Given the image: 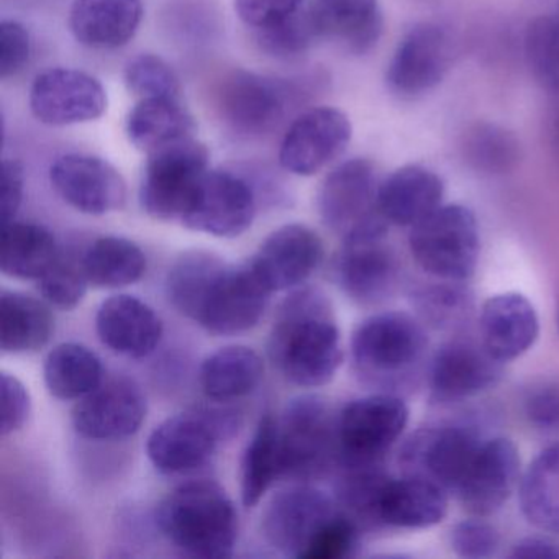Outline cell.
I'll return each instance as SVG.
<instances>
[{
  "label": "cell",
  "mask_w": 559,
  "mask_h": 559,
  "mask_svg": "<svg viewBox=\"0 0 559 559\" xmlns=\"http://www.w3.org/2000/svg\"><path fill=\"white\" fill-rule=\"evenodd\" d=\"M271 294L250 261L228 264L202 250L181 254L166 277L171 306L217 336L254 329L266 312Z\"/></svg>",
  "instance_id": "obj_1"
},
{
  "label": "cell",
  "mask_w": 559,
  "mask_h": 559,
  "mask_svg": "<svg viewBox=\"0 0 559 559\" xmlns=\"http://www.w3.org/2000/svg\"><path fill=\"white\" fill-rule=\"evenodd\" d=\"M270 358L284 378L320 388L335 378L343 361L342 336L329 297L319 287L290 294L270 335Z\"/></svg>",
  "instance_id": "obj_2"
},
{
  "label": "cell",
  "mask_w": 559,
  "mask_h": 559,
  "mask_svg": "<svg viewBox=\"0 0 559 559\" xmlns=\"http://www.w3.org/2000/svg\"><path fill=\"white\" fill-rule=\"evenodd\" d=\"M156 522L173 545L198 558H227L237 542V510L214 480H194L169 492Z\"/></svg>",
  "instance_id": "obj_3"
},
{
  "label": "cell",
  "mask_w": 559,
  "mask_h": 559,
  "mask_svg": "<svg viewBox=\"0 0 559 559\" xmlns=\"http://www.w3.org/2000/svg\"><path fill=\"white\" fill-rule=\"evenodd\" d=\"M428 349L425 325L405 312H381L359 323L353 333L356 371L376 388L401 389L420 371Z\"/></svg>",
  "instance_id": "obj_4"
},
{
  "label": "cell",
  "mask_w": 559,
  "mask_h": 559,
  "mask_svg": "<svg viewBox=\"0 0 559 559\" xmlns=\"http://www.w3.org/2000/svg\"><path fill=\"white\" fill-rule=\"evenodd\" d=\"M415 263L435 280L464 283L479 263L480 237L476 215L460 204H441L408 234Z\"/></svg>",
  "instance_id": "obj_5"
},
{
  "label": "cell",
  "mask_w": 559,
  "mask_h": 559,
  "mask_svg": "<svg viewBox=\"0 0 559 559\" xmlns=\"http://www.w3.org/2000/svg\"><path fill=\"white\" fill-rule=\"evenodd\" d=\"M209 158L207 146L194 136L150 153L140 186L143 211L155 221L181 224L209 171Z\"/></svg>",
  "instance_id": "obj_6"
},
{
  "label": "cell",
  "mask_w": 559,
  "mask_h": 559,
  "mask_svg": "<svg viewBox=\"0 0 559 559\" xmlns=\"http://www.w3.org/2000/svg\"><path fill=\"white\" fill-rule=\"evenodd\" d=\"M408 415L407 404L392 392L349 402L336 421L338 460L348 469L379 466L407 428Z\"/></svg>",
  "instance_id": "obj_7"
},
{
  "label": "cell",
  "mask_w": 559,
  "mask_h": 559,
  "mask_svg": "<svg viewBox=\"0 0 559 559\" xmlns=\"http://www.w3.org/2000/svg\"><path fill=\"white\" fill-rule=\"evenodd\" d=\"M389 222L376 218L343 238L335 261L340 289L361 306H376L394 294L399 283V260L388 241Z\"/></svg>",
  "instance_id": "obj_8"
},
{
  "label": "cell",
  "mask_w": 559,
  "mask_h": 559,
  "mask_svg": "<svg viewBox=\"0 0 559 559\" xmlns=\"http://www.w3.org/2000/svg\"><path fill=\"white\" fill-rule=\"evenodd\" d=\"M483 443L480 431L469 421L428 425L404 441L399 466L404 476L424 477L447 492H456Z\"/></svg>",
  "instance_id": "obj_9"
},
{
  "label": "cell",
  "mask_w": 559,
  "mask_h": 559,
  "mask_svg": "<svg viewBox=\"0 0 559 559\" xmlns=\"http://www.w3.org/2000/svg\"><path fill=\"white\" fill-rule=\"evenodd\" d=\"M336 421L319 395H302L287 404L277 418L284 476H319L338 457Z\"/></svg>",
  "instance_id": "obj_10"
},
{
  "label": "cell",
  "mask_w": 559,
  "mask_h": 559,
  "mask_svg": "<svg viewBox=\"0 0 559 559\" xmlns=\"http://www.w3.org/2000/svg\"><path fill=\"white\" fill-rule=\"evenodd\" d=\"M293 94L286 84L237 70L225 74L212 99L218 119L235 135L261 139L283 122Z\"/></svg>",
  "instance_id": "obj_11"
},
{
  "label": "cell",
  "mask_w": 559,
  "mask_h": 559,
  "mask_svg": "<svg viewBox=\"0 0 559 559\" xmlns=\"http://www.w3.org/2000/svg\"><path fill=\"white\" fill-rule=\"evenodd\" d=\"M381 181L376 166L366 158H353L336 166L323 179L317 207L323 224L342 238L382 217L378 207Z\"/></svg>",
  "instance_id": "obj_12"
},
{
  "label": "cell",
  "mask_w": 559,
  "mask_h": 559,
  "mask_svg": "<svg viewBox=\"0 0 559 559\" xmlns=\"http://www.w3.org/2000/svg\"><path fill=\"white\" fill-rule=\"evenodd\" d=\"M254 215L257 195L247 179L228 171H207L181 225L218 238H237L253 225Z\"/></svg>",
  "instance_id": "obj_13"
},
{
  "label": "cell",
  "mask_w": 559,
  "mask_h": 559,
  "mask_svg": "<svg viewBox=\"0 0 559 559\" xmlns=\"http://www.w3.org/2000/svg\"><path fill=\"white\" fill-rule=\"evenodd\" d=\"M349 117L335 107H316L297 117L280 150V163L296 176H313L345 153L352 142Z\"/></svg>",
  "instance_id": "obj_14"
},
{
  "label": "cell",
  "mask_w": 559,
  "mask_h": 559,
  "mask_svg": "<svg viewBox=\"0 0 559 559\" xmlns=\"http://www.w3.org/2000/svg\"><path fill=\"white\" fill-rule=\"evenodd\" d=\"M338 512V507L322 490L294 486L271 499L261 528L273 548L300 559L312 539Z\"/></svg>",
  "instance_id": "obj_15"
},
{
  "label": "cell",
  "mask_w": 559,
  "mask_h": 559,
  "mask_svg": "<svg viewBox=\"0 0 559 559\" xmlns=\"http://www.w3.org/2000/svg\"><path fill=\"white\" fill-rule=\"evenodd\" d=\"M31 109L45 126L94 122L107 110V93L99 80L71 68H53L32 84Z\"/></svg>",
  "instance_id": "obj_16"
},
{
  "label": "cell",
  "mask_w": 559,
  "mask_h": 559,
  "mask_svg": "<svg viewBox=\"0 0 559 559\" xmlns=\"http://www.w3.org/2000/svg\"><path fill=\"white\" fill-rule=\"evenodd\" d=\"M453 50L447 31L424 22L404 35L389 61V90L395 96L412 99L433 91L450 71Z\"/></svg>",
  "instance_id": "obj_17"
},
{
  "label": "cell",
  "mask_w": 559,
  "mask_h": 559,
  "mask_svg": "<svg viewBox=\"0 0 559 559\" xmlns=\"http://www.w3.org/2000/svg\"><path fill=\"white\" fill-rule=\"evenodd\" d=\"M520 480L519 448L510 438L497 437L484 440L454 493L469 515L484 519L509 502Z\"/></svg>",
  "instance_id": "obj_18"
},
{
  "label": "cell",
  "mask_w": 559,
  "mask_h": 559,
  "mask_svg": "<svg viewBox=\"0 0 559 559\" xmlns=\"http://www.w3.org/2000/svg\"><path fill=\"white\" fill-rule=\"evenodd\" d=\"M503 362L497 361L483 343L456 338L444 343L431 358L428 385L435 402L466 401L492 389L502 378Z\"/></svg>",
  "instance_id": "obj_19"
},
{
  "label": "cell",
  "mask_w": 559,
  "mask_h": 559,
  "mask_svg": "<svg viewBox=\"0 0 559 559\" xmlns=\"http://www.w3.org/2000/svg\"><path fill=\"white\" fill-rule=\"evenodd\" d=\"M50 181L67 204L87 215L122 211L127 182L106 159L91 155L60 156L51 165Z\"/></svg>",
  "instance_id": "obj_20"
},
{
  "label": "cell",
  "mask_w": 559,
  "mask_h": 559,
  "mask_svg": "<svg viewBox=\"0 0 559 559\" xmlns=\"http://www.w3.org/2000/svg\"><path fill=\"white\" fill-rule=\"evenodd\" d=\"M145 417L142 389L135 382L117 379L81 399L73 411V425L87 440H120L136 433Z\"/></svg>",
  "instance_id": "obj_21"
},
{
  "label": "cell",
  "mask_w": 559,
  "mask_h": 559,
  "mask_svg": "<svg viewBox=\"0 0 559 559\" xmlns=\"http://www.w3.org/2000/svg\"><path fill=\"white\" fill-rule=\"evenodd\" d=\"M322 258L323 241L319 234L307 225L289 224L274 230L250 263L271 293H277L306 283Z\"/></svg>",
  "instance_id": "obj_22"
},
{
  "label": "cell",
  "mask_w": 559,
  "mask_h": 559,
  "mask_svg": "<svg viewBox=\"0 0 559 559\" xmlns=\"http://www.w3.org/2000/svg\"><path fill=\"white\" fill-rule=\"evenodd\" d=\"M221 424L209 414H179L153 430L146 453L163 474H181L201 467L214 454Z\"/></svg>",
  "instance_id": "obj_23"
},
{
  "label": "cell",
  "mask_w": 559,
  "mask_h": 559,
  "mask_svg": "<svg viewBox=\"0 0 559 559\" xmlns=\"http://www.w3.org/2000/svg\"><path fill=\"white\" fill-rule=\"evenodd\" d=\"M538 335V313L523 294H496L483 304L479 342L497 361L506 365L525 355Z\"/></svg>",
  "instance_id": "obj_24"
},
{
  "label": "cell",
  "mask_w": 559,
  "mask_h": 559,
  "mask_svg": "<svg viewBox=\"0 0 559 559\" xmlns=\"http://www.w3.org/2000/svg\"><path fill=\"white\" fill-rule=\"evenodd\" d=\"M96 330L100 342L129 358H145L162 342L163 322L158 313L135 296H112L97 310Z\"/></svg>",
  "instance_id": "obj_25"
},
{
  "label": "cell",
  "mask_w": 559,
  "mask_h": 559,
  "mask_svg": "<svg viewBox=\"0 0 559 559\" xmlns=\"http://www.w3.org/2000/svg\"><path fill=\"white\" fill-rule=\"evenodd\" d=\"M307 11L317 37L336 41L353 55L371 51L384 28L379 0H312Z\"/></svg>",
  "instance_id": "obj_26"
},
{
  "label": "cell",
  "mask_w": 559,
  "mask_h": 559,
  "mask_svg": "<svg viewBox=\"0 0 559 559\" xmlns=\"http://www.w3.org/2000/svg\"><path fill=\"white\" fill-rule=\"evenodd\" d=\"M447 513V490L415 476L388 477L376 506L379 525L404 530L430 528L443 522Z\"/></svg>",
  "instance_id": "obj_27"
},
{
  "label": "cell",
  "mask_w": 559,
  "mask_h": 559,
  "mask_svg": "<svg viewBox=\"0 0 559 559\" xmlns=\"http://www.w3.org/2000/svg\"><path fill=\"white\" fill-rule=\"evenodd\" d=\"M444 186L427 166L405 165L381 181L378 207L389 224L412 228L443 204Z\"/></svg>",
  "instance_id": "obj_28"
},
{
  "label": "cell",
  "mask_w": 559,
  "mask_h": 559,
  "mask_svg": "<svg viewBox=\"0 0 559 559\" xmlns=\"http://www.w3.org/2000/svg\"><path fill=\"white\" fill-rule=\"evenodd\" d=\"M142 19V0H74L70 28L84 47L117 50L132 41Z\"/></svg>",
  "instance_id": "obj_29"
},
{
  "label": "cell",
  "mask_w": 559,
  "mask_h": 559,
  "mask_svg": "<svg viewBox=\"0 0 559 559\" xmlns=\"http://www.w3.org/2000/svg\"><path fill=\"white\" fill-rule=\"evenodd\" d=\"M194 117L178 97L140 99L127 119V135L140 152L150 153L194 136Z\"/></svg>",
  "instance_id": "obj_30"
},
{
  "label": "cell",
  "mask_w": 559,
  "mask_h": 559,
  "mask_svg": "<svg viewBox=\"0 0 559 559\" xmlns=\"http://www.w3.org/2000/svg\"><path fill=\"white\" fill-rule=\"evenodd\" d=\"M55 332L48 307L27 294L2 290L0 296V348L24 355L44 348Z\"/></svg>",
  "instance_id": "obj_31"
},
{
  "label": "cell",
  "mask_w": 559,
  "mask_h": 559,
  "mask_svg": "<svg viewBox=\"0 0 559 559\" xmlns=\"http://www.w3.org/2000/svg\"><path fill=\"white\" fill-rule=\"evenodd\" d=\"M263 374V359L254 349L225 346L202 362V391L214 401H234L251 394L260 385Z\"/></svg>",
  "instance_id": "obj_32"
},
{
  "label": "cell",
  "mask_w": 559,
  "mask_h": 559,
  "mask_svg": "<svg viewBox=\"0 0 559 559\" xmlns=\"http://www.w3.org/2000/svg\"><path fill=\"white\" fill-rule=\"evenodd\" d=\"M2 227L0 267L5 276L38 281L60 257L55 235L44 225L14 221Z\"/></svg>",
  "instance_id": "obj_33"
},
{
  "label": "cell",
  "mask_w": 559,
  "mask_h": 559,
  "mask_svg": "<svg viewBox=\"0 0 559 559\" xmlns=\"http://www.w3.org/2000/svg\"><path fill=\"white\" fill-rule=\"evenodd\" d=\"M519 499L532 525L559 533V443L543 450L523 473Z\"/></svg>",
  "instance_id": "obj_34"
},
{
  "label": "cell",
  "mask_w": 559,
  "mask_h": 559,
  "mask_svg": "<svg viewBox=\"0 0 559 559\" xmlns=\"http://www.w3.org/2000/svg\"><path fill=\"white\" fill-rule=\"evenodd\" d=\"M48 391L61 401L86 397L103 384L99 356L80 343H61L48 353L44 366Z\"/></svg>",
  "instance_id": "obj_35"
},
{
  "label": "cell",
  "mask_w": 559,
  "mask_h": 559,
  "mask_svg": "<svg viewBox=\"0 0 559 559\" xmlns=\"http://www.w3.org/2000/svg\"><path fill=\"white\" fill-rule=\"evenodd\" d=\"M284 476L277 418L264 415L241 460V499L254 507L280 477Z\"/></svg>",
  "instance_id": "obj_36"
},
{
  "label": "cell",
  "mask_w": 559,
  "mask_h": 559,
  "mask_svg": "<svg viewBox=\"0 0 559 559\" xmlns=\"http://www.w3.org/2000/svg\"><path fill=\"white\" fill-rule=\"evenodd\" d=\"M87 281L99 289H117L142 280L146 257L133 241L103 237L87 248L83 258Z\"/></svg>",
  "instance_id": "obj_37"
},
{
  "label": "cell",
  "mask_w": 559,
  "mask_h": 559,
  "mask_svg": "<svg viewBox=\"0 0 559 559\" xmlns=\"http://www.w3.org/2000/svg\"><path fill=\"white\" fill-rule=\"evenodd\" d=\"M461 150L473 168L489 175H502L515 168L522 153L512 132L487 122L474 123L466 130Z\"/></svg>",
  "instance_id": "obj_38"
},
{
  "label": "cell",
  "mask_w": 559,
  "mask_h": 559,
  "mask_svg": "<svg viewBox=\"0 0 559 559\" xmlns=\"http://www.w3.org/2000/svg\"><path fill=\"white\" fill-rule=\"evenodd\" d=\"M412 304L424 325L435 330H454L463 326L473 310V297L460 283L441 281L418 287L412 294Z\"/></svg>",
  "instance_id": "obj_39"
},
{
  "label": "cell",
  "mask_w": 559,
  "mask_h": 559,
  "mask_svg": "<svg viewBox=\"0 0 559 559\" xmlns=\"http://www.w3.org/2000/svg\"><path fill=\"white\" fill-rule=\"evenodd\" d=\"M525 58L536 83L559 94V12L539 15L525 32Z\"/></svg>",
  "instance_id": "obj_40"
},
{
  "label": "cell",
  "mask_w": 559,
  "mask_h": 559,
  "mask_svg": "<svg viewBox=\"0 0 559 559\" xmlns=\"http://www.w3.org/2000/svg\"><path fill=\"white\" fill-rule=\"evenodd\" d=\"M254 32L261 51L280 60L300 57L309 51L313 41L319 40L307 8L266 27L254 28Z\"/></svg>",
  "instance_id": "obj_41"
},
{
  "label": "cell",
  "mask_w": 559,
  "mask_h": 559,
  "mask_svg": "<svg viewBox=\"0 0 559 559\" xmlns=\"http://www.w3.org/2000/svg\"><path fill=\"white\" fill-rule=\"evenodd\" d=\"M127 87L140 99L150 97H178L181 84L175 70L163 58L152 53L139 55L127 63Z\"/></svg>",
  "instance_id": "obj_42"
},
{
  "label": "cell",
  "mask_w": 559,
  "mask_h": 559,
  "mask_svg": "<svg viewBox=\"0 0 559 559\" xmlns=\"http://www.w3.org/2000/svg\"><path fill=\"white\" fill-rule=\"evenodd\" d=\"M87 281L83 261L58 257L50 270L38 280L41 296L58 309L73 310L83 302L86 296Z\"/></svg>",
  "instance_id": "obj_43"
},
{
  "label": "cell",
  "mask_w": 559,
  "mask_h": 559,
  "mask_svg": "<svg viewBox=\"0 0 559 559\" xmlns=\"http://www.w3.org/2000/svg\"><path fill=\"white\" fill-rule=\"evenodd\" d=\"M358 539V523L349 513L340 510L312 539L300 559L348 558L355 552Z\"/></svg>",
  "instance_id": "obj_44"
},
{
  "label": "cell",
  "mask_w": 559,
  "mask_h": 559,
  "mask_svg": "<svg viewBox=\"0 0 559 559\" xmlns=\"http://www.w3.org/2000/svg\"><path fill=\"white\" fill-rule=\"evenodd\" d=\"M450 546L460 558H492L500 548V533L496 526L474 516L473 520H464L451 528Z\"/></svg>",
  "instance_id": "obj_45"
},
{
  "label": "cell",
  "mask_w": 559,
  "mask_h": 559,
  "mask_svg": "<svg viewBox=\"0 0 559 559\" xmlns=\"http://www.w3.org/2000/svg\"><path fill=\"white\" fill-rule=\"evenodd\" d=\"M31 34L15 21L0 24V78L17 76L31 61Z\"/></svg>",
  "instance_id": "obj_46"
},
{
  "label": "cell",
  "mask_w": 559,
  "mask_h": 559,
  "mask_svg": "<svg viewBox=\"0 0 559 559\" xmlns=\"http://www.w3.org/2000/svg\"><path fill=\"white\" fill-rule=\"evenodd\" d=\"M2 435L22 430L31 415L32 401L25 385L15 376L2 374Z\"/></svg>",
  "instance_id": "obj_47"
},
{
  "label": "cell",
  "mask_w": 559,
  "mask_h": 559,
  "mask_svg": "<svg viewBox=\"0 0 559 559\" xmlns=\"http://www.w3.org/2000/svg\"><path fill=\"white\" fill-rule=\"evenodd\" d=\"M304 0H235V11L248 27L261 28L302 9Z\"/></svg>",
  "instance_id": "obj_48"
},
{
  "label": "cell",
  "mask_w": 559,
  "mask_h": 559,
  "mask_svg": "<svg viewBox=\"0 0 559 559\" xmlns=\"http://www.w3.org/2000/svg\"><path fill=\"white\" fill-rule=\"evenodd\" d=\"M525 415L538 430H559V385H543L530 392L525 399Z\"/></svg>",
  "instance_id": "obj_49"
},
{
  "label": "cell",
  "mask_w": 559,
  "mask_h": 559,
  "mask_svg": "<svg viewBox=\"0 0 559 559\" xmlns=\"http://www.w3.org/2000/svg\"><path fill=\"white\" fill-rule=\"evenodd\" d=\"M25 176L21 163L15 159H5L2 165V225L11 224L21 211L24 201Z\"/></svg>",
  "instance_id": "obj_50"
},
{
  "label": "cell",
  "mask_w": 559,
  "mask_h": 559,
  "mask_svg": "<svg viewBox=\"0 0 559 559\" xmlns=\"http://www.w3.org/2000/svg\"><path fill=\"white\" fill-rule=\"evenodd\" d=\"M510 558L559 559V545L545 536H526L512 546Z\"/></svg>",
  "instance_id": "obj_51"
},
{
  "label": "cell",
  "mask_w": 559,
  "mask_h": 559,
  "mask_svg": "<svg viewBox=\"0 0 559 559\" xmlns=\"http://www.w3.org/2000/svg\"><path fill=\"white\" fill-rule=\"evenodd\" d=\"M555 136H556V145H558V150H559V119L556 120V132H555Z\"/></svg>",
  "instance_id": "obj_52"
},
{
  "label": "cell",
  "mask_w": 559,
  "mask_h": 559,
  "mask_svg": "<svg viewBox=\"0 0 559 559\" xmlns=\"http://www.w3.org/2000/svg\"><path fill=\"white\" fill-rule=\"evenodd\" d=\"M556 322H558V329H559V304H558V312H556Z\"/></svg>",
  "instance_id": "obj_53"
}]
</instances>
